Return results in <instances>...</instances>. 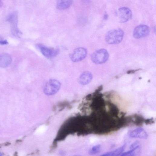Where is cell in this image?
Returning a JSON list of instances; mask_svg holds the SVG:
<instances>
[{"label":"cell","instance_id":"obj_6","mask_svg":"<svg viewBox=\"0 0 156 156\" xmlns=\"http://www.w3.org/2000/svg\"><path fill=\"white\" fill-rule=\"evenodd\" d=\"M149 32L150 28L148 26L145 24H140L134 29L133 36L136 38L140 39L148 35Z\"/></svg>","mask_w":156,"mask_h":156},{"label":"cell","instance_id":"obj_4","mask_svg":"<svg viewBox=\"0 0 156 156\" xmlns=\"http://www.w3.org/2000/svg\"><path fill=\"white\" fill-rule=\"evenodd\" d=\"M6 20L10 23L11 31L14 35L18 36L22 34L18 27V16L17 12L10 13L7 18Z\"/></svg>","mask_w":156,"mask_h":156},{"label":"cell","instance_id":"obj_19","mask_svg":"<svg viewBox=\"0 0 156 156\" xmlns=\"http://www.w3.org/2000/svg\"><path fill=\"white\" fill-rule=\"evenodd\" d=\"M8 44V42L6 41H0V44L2 45H6Z\"/></svg>","mask_w":156,"mask_h":156},{"label":"cell","instance_id":"obj_10","mask_svg":"<svg viewBox=\"0 0 156 156\" xmlns=\"http://www.w3.org/2000/svg\"><path fill=\"white\" fill-rule=\"evenodd\" d=\"M92 79L93 76L92 73L86 71L80 75L79 81L81 84L85 85L89 84Z\"/></svg>","mask_w":156,"mask_h":156},{"label":"cell","instance_id":"obj_13","mask_svg":"<svg viewBox=\"0 0 156 156\" xmlns=\"http://www.w3.org/2000/svg\"><path fill=\"white\" fill-rule=\"evenodd\" d=\"M126 147V144H125L123 146L114 151L106 153L101 156H118L120 155L125 151Z\"/></svg>","mask_w":156,"mask_h":156},{"label":"cell","instance_id":"obj_22","mask_svg":"<svg viewBox=\"0 0 156 156\" xmlns=\"http://www.w3.org/2000/svg\"><path fill=\"white\" fill-rule=\"evenodd\" d=\"M2 153L0 152V156H2Z\"/></svg>","mask_w":156,"mask_h":156},{"label":"cell","instance_id":"obj_17","mask_svg":"<svg viewBox=\"0 0 156 156\" xmlns=\"http://www.w3.org/2000/svg\"><path fill=\"white\" fill-rule=\"evenodd\" d=\"M140 147L139 143L138 141H136L132 144L130 146V149H131Z\"/></svg>","mask_w":156,"mask_h":156},{"label":"cell","instance_id":"obj_7","mask_svg":"<svg viewBox=\"0 0 156 156\" xmlns=\"http://www.w3.org/2000/svg\"><path fill=\"white\" fill-rule=\"evenodd\" d=\"M118 15L120 22L125 23L130 20L132 17V13L129 8L123 7L119 9Z\"/></svg>","mask_w":156,"mask_h":156},{"label":"cell","instance_id":"obj_5","mask_svg":"<svg viewBox=\"0 0 156 156\" xmlns=\"http://www.w3.org/2000/svg\"><path fill=\"white\" fill-rule=\"evenodd\" d=\"M87 51L84 48L80 47L75 49L70 55L71 60L73 62L80 61L84 59L87 56Z\"/></svg>","mask_w":156,"mask_h":156},{"label":"cell","instance_id":"obj_1","mask_svg":"<svg viewBox=\"0 0 156 156\" xmlns=\"http://www.w3.org/2000/svg\"><path fill=\"white\" fill-rule=\"evenodd\" d=\"M124 32L120 28L112 29L106 34L105 40L107 43L110 44H116L120 43L123 40Z\"/></svg>","mask_w":156,"mask_h":156},{"label":"cell","instance_id":"obj_12","mask_svg":"<svg viewBox=\"0 0 156 156\" xmlns=\"http://www.w3.org/2000/svg\"><path fill=\"white\" fill-rule=\"evenodd\" d=\"M73 0H58L57 6L60 10H64L68 8L72 4Z\"/></svg>","mask_w":156,"mask_h":156},{"label":"cell","instance_id":"obj_14","mask_svg":"<svg viewBox=\"0 0 156 156\" xmlns=\"http://www.w3.org/2000/svg\"><path fill=\"white\" fill-rule=\"evenodd\" d=\"M101 150V146L99 145L93 147L89 151V153L91 155L97 154L100 152Z\"/></svg>","mask_w":156,"mask_h":156},{"label":"cell","instance_id":"obj_20","mask_svg":"<svg viewBox=\"0 0 156 156\" xmlns=\"http://www.w3.org/2000/svg\"><path fill=\"white\" fill-rule=\"evenodd\" d=\"M108 15L106 13L104 15L103 18L105 20H106L108 19Z\"/></svg>","mask_w":156,"mask_h":156},{"label":"cell","instance_id":"obj_11","mask_svg":"<svg viewBox=\"0 0 156 156\" xmlns=\"http://www.w3.org/2000/svg\"><path fill=\"white\" fill-rule=\"evenodd\" d=\"M11 57L9 54L3 53L0 55V67H6L11 64Z\"/></svg>","mask_w":156,"mask_h":156},{"label":"cell","instance_id":"obj_15","mask_svg":"<svg viewBox=\"0 0 156 156\" xmlns=\"http://www.w3.org/2000/svg\"><path fill=\"white\" fill-rule=\"evenodd\" d=\"M139 147L131 149L130 151L123 153L120 155L121 156H133L136 155V151L139 149Z\"/></svg>","mask_w":156,"mask_h":156},{"label":"cell","instance_id":"obj_21","mask_svg":"<svg viewBox=\"0 0 156 156\" xmlns=\"http://www.w3.org/2000/svg\"><path fill=\"white\" fill-rule=\"evenodd\" d=\"M3 6V2L2 0H0V8H1Z\"/></svg>","mask_w":156,"mask_h":156},{"label":"cell","instance_id":"obj_16","mask_svg":"<svg viewBox=\"0 0 156 156\" xmlns=\"http://www.w3.org/2000/svg\"><path fill=\"white\" fill-rule=\"evenodd\" d=\"M47 127L46 125H42L39 127L37 130V132L39 134H42L46 132Z\"/></svg>","mask_w":156,"mask_h":156},{"label":"cell","instance_id":"obj_3","mask_svg":"<svg viewBox=\"0 0 156 156\" xmlns=\"http://www.w3.org/2000/svg\"><path fill=\"white\" fill-rule=\"evenodd\" d=\"M61 86V83L58 81L54 79L50 80L44 86V92L47 95H54L59 91Z\"/></svg>","mask_w":156,"mask_h":156},{"label":"cell","instance_id":"obj_18","mask_svg":"<svg viewBox=\"0 0 156 156\" xmlns=\"http://www.w3.org/2000/svg\"><path fill=\"white\" fill-rule=\"evenodd\" d=\"M140 69H138L135 70H130L128 71L127 73L128 74H133L135 73L136 72L139 70Z\"/></svg>","mask_w":156,"mask_h":156},{"label":"cell","instance_id":"obj_2","mask_svg":"<svg viewBox=\"0 0 156 156\" xmlns=\"http://www.w3.org/2000/svg\"><path fill=\"white\" fill-rule=\"evenodd\" d=\"M109 57L108 51L105 49H101L94 52L91 56V60L94 63L101 64L107 61Z\"/></svg>","mask_w":156,"mask_h":156},{"label":"cell","instance_id":"obj_8","mask_svg":"<svg viewBox=\"0 0 156 156\" xmlns=\"http://www.w3.org/2000/svg\"><path fill=\"white\" fill-rule=\"evenodd\" d=\"M37 47L42 54L49 58H52L56 57L59 52L58 49L48 48L42 44H38Z\"/></svg>","mask_w":156,"mask_h":156},{"label":"cell","instance_id":"obj_9","mask_svg":"<svg viewBox=\"0 0 156 156\" xmlns=\"http://www.w3.org/2000/svg\"><path fill=\"white\" fill-rule=\"evenodd\" d=\"M129 135L131 138L146 139L148 135L145 130L142 128H138L131 132Z\"/></svg>","mask_w":156,"mask_h":156}]
</instances>
